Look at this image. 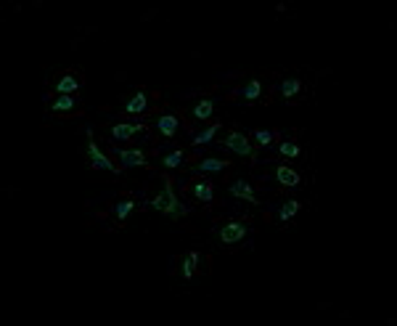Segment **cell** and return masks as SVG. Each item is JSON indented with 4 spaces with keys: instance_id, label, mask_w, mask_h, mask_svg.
<instances>
[{
    "instance_id": "6da1fadb",
    "label": "cell",
    "mask_w": 397,
    "mask_h": 326,
    "mask_svg": "<svg viewBox=\"0 0 397 326\" xmlns=\"http://www.w3.org/2000/svg\"><path fill=\"white\" fill-rule=\"evenodd\" d=\"M162 194H157L154 199H148V207L157 209V212H162V215H167L170 221H180V218H186L188 212H191V207H186L180 199H177L175 194V180L170 178V175H162Z\"/></svg>"
},
{
    "instance_id": "7a4b0ae2",
    "label": "cell",
    "mask_w": 397,
    "mask_h": 326,
    "mask_svg": "<svg viewBox=\"0 0 397 326\" xmlns=\"http://www.w3.org/2000/svg\"><path fill=\"white\" fill-rule=\"evenodd\" d=\"M252 231V223L249 218H225L215 225V239H218V244L222 247H236V244H241L247 234Z\"/></svg>"
},
{
    "instance_id": "3957f363",
    "label": "cell",
    "mask_w": 397,
    "mask_h": 326,
    "mask_svg": "<svg viewBox=\"0 0 397 326\" xmlns=\"http://www.w3.org/2000/svg\"><path fill=\"white\" fill-rule=\"evenodd\" d=\"M159 104V90H148V88H135L132 93L125 96L122 101V114L125 117H143L151 106Z\"/></svg>"
},
{
    "instance_id": "277c9868",
    "label": "cell",
    "mask_w": 397,
    "mask_h": 326,
    "mask_svg": "<svg viewBox=\"0 0 397 326\" xmlns=\"http://www.w3.org/2000/svg\"><path fill=\"white\" fill-rule=\"evenodd\" d=\"M228 98L231 101H244V104H270L267 98V88H265V80L263 77H249V80H244L241 85H236L231 93H228Z\"/></svg>"
},
{
    "instance_id": "5b68a950",
    "label": "cell",
    "mask_w": 397,
    "mask_h": 326,
    "mask_svg": "<svg viewBox=\"0 0 397 326\" xmlns=\"http://www.w3.org/2000/svg\"><path fill=\"white\" fill-rule=\"evenodd\" d=\"M218 146L228 148V151H233V154L244 157V160H249V162L257 160V146L249 141V135H244L241 130H236V128L225 130V133L218 138Z\"/></svg>"
},
{
    "instance_id": "8992f818",
    "label": "cell",
    "mask_w": 397,
    "mask_h": 326,
    "mask_svg": "<svg viewBox=\"0 0 397 326\" xmlns=\"http://www.w3.org/2000/svg\"><path fill=\"white\" fill-rule=\"evenodd\" d=\"M82 88V72L80 69H64L51 80V98L53 96H77Z\"/></svg>"
},
{
    "instance_id": "52a82bcc",
    "label": "cell",
    "mask_w": 397,
    "mask_h": 326,
    "mask_svg": "<svg viewBox=\"0 0 397 326\" xmlns=\"http://www.w3.org/2000/svg\"><path fill=\"white\" fill-rule=\"evenodd\" d=\"M85 162H88L90 170H106V173H114V175H119V173H122V167L112 162V160L103 154L101 148H98V144L93 141V130H88V144H85Z\"/></svg>"
},
{
    "instance_id": "ba28073f",
    "label": "cell",
    "mask_w": 397,
    "mask_h": 326,
    "mask_svg": "<svg viewBox=\"0 0 397 326\" xmlns=\"http://www.w3.org/2000/svg\"><path fill=\"white\" fill-rule=\"evenodd\" d=\"M177 271H180V279H183V282H191L193 276L209 271V260H206L202 252H188L177 260Z\"/></svg>"
},
{
    "instance_id": "9c48e42d",
    "label": "cell",
    "mask_w": 397,
    "mask_h": 326,
    "mask_svg": "<svg viewBox=\"0 0 397 326\" xmlns=\"http://www.w3.org/2000/svg\"><path fill=\"white\" fill-rule=\"evenodd\" d=\"M305 93H308V88H305V83L299 77H283V80L276 83V90H273V96L283 98L286 104H297Z\"/></svg>"
},
{
    "instance_id": "30bf717a",
    "label": "cell",
    "mask_w": 397,
    "mask_h": 326,
    "mask_svg": "<svg viewBox=\"0 0 397 326\" xmlns=\"http://www.w3.org/2000/svg\"><path fill=\"white\" fill-rule=\"evenodd\" d=\"M183 189L191 194L199 205H206V207L215 205V183L209 178H202V175H199V178H191Z\"/></svg>"
},
{
    "instance_id": "8fae6325",
    "label": "cell",
    "mask_w": 397,
    "mask_h": 326,
    "mask_svg": "<svg viewBox=\"0 0 397 326\" xmlns=\"http://www.w3.org/2000/svg\"><path fill=\"white\" fill-rule=\"evenodd\" d=\"M148 125L146 122H109L106 125V133L112 141H130L138 133H146Z\"/></svg>"
},
{
    "instance_id": "7c38bea8",
    "label": "cell",
    "mask_w": 397,
    "mask_h": 326,
    "mask_svg": "<svg viewBox=\"0 0 397 326\" xmlns=\"http://www.w3.org/2000/svg\"><path fill=\"white\" fill-rule=\"evenodd\" d=\"M154 128H157V133L162 135L164 141H173L180 130V117H177L175 112H157L154 114Z\"/></svg>"
},
{
    "instance_id": "4fadbf2b",
    "label": "cell",
    "mask_w": 397,
    "mask_h": 326,
    "mask_svg": "<svg viewBox=\"0 0 397 326\" xmlns=\"http://www.w3.org/2000/svg\"><path fill=\"white\" fill-rule=\"evenodd\" d=\"M215 109H218V98L215 96H199V101L188 109V119H193V122L212 119L215 117Z\"/></svg>"
},
{
    "instance_id": "5bb4252c",
    "label": "cell",
    "mask_w": 397,
    "mask_h": 326,
    "mask_svg": "<svg viewBox=\"0 0 397 326\" xmlns=\"http://www.w3.org/2000/svg\"><path fill=\"white\" fill-rule=\"evenodd\" d=\"M196 157H193L188 148H173V151H167L159 157V164H162L164 170H180V167H188Z\"/></svg>"
},
{
    "instance_id": "9a60e30c",
    "label": "cell",
    "mask_w": 397,
    "mask_h": 326,
    "mask_svg": "<svg viewBox=\"0 0 397 326\" xmlns=\"http://www.w3.org/2000/svg\"><path fill=\"white\" fill-rule=\"evenodd\" d=\"M114 154L119 160V167H141V170L151 167L143 148H114Z\"/></svg>"
},
{
    "instance_id": "2e32d148",
    "label": "cell",
    "mask_w": 397,
    "mask_h": 326,
    "mask_svg": "<svg viewBox=\"0 0 397 326\" xmlns=\"http://www.w3.org/2000/svg\"><path fill=\"white\" fill-rule=\"evenodd\" d=\"M188 167H191L193 173L204 175V173H225V170L231 167V162H228V160H222V157H202V160L196 157Z\"/></svg>"
},
{
    "instance_id": "e0dca14e",
    "label": "cell",
    "mask_w": 397,
    "mask_h": 326,
    "mask_svg": "<svg viewBox=\"0 0 397 326\" xmlns=\"http://www.w3.org/2000/svg\"><path fill=\"white\" fill-rule=\"evenodd\" d=\"M135 207H138L135 196H132V194H122L117 202L112 205V209H109V218H112L114 223H125L127 221V215L135 212Z\"/></svg>"
},
{
    "instance_id": "ac0fdd59",
    "label": "cell",
    "mask_w": 397,
    "mask_h": 326,
    "mask_svg": "<svg viewBox=\"0 0 397 326\" xmlns=\"http://www.w3.org/2000/svg\"><path fill=\"white\" fill-rule=\"evenodd\" d=\"M273 178H276V183H279L281 189H297V186H302V180H305L297 170H292L289 164H276V167H273Z\"/></svg>"
},
{
    "instance_id": "d6986e66",
    "label": "cell",
    "mask_w": 397,
    "mask_h": 326,
    "mask_svg": "<svg viewBox=\"0 0 397 326\" xmlns=\"http://www.w3.org/2000/svg\"><path fill=\"white\" fill-rule=\"evenodd\" d=\"M51 112L53 114H80V98L77 96H53Z\"/></svg>"
},
{
    "instance_id": "ffe728a7",
    "label": "cell",
    "mask_w": 397,
    "mask_h": 326,
    "mask_svg": "<svg viewBox=\"0 0 397 326\" xmlns=\"http://www.w3.org/2000/svg\"><path fill=\"white\" fill-rule=\"evenodd\" d=\"M228 191H231V196L241 199V202H249V205H260V199H257V194H254V186H252L249 180H244V178L233 180V183L228 186Z\"/></svg>"
},
{
    "instance_id": "44dd1931",
    "label": "cell",
    "mask_w": 397,
    "mask_h": 326,
    "mask_svg": "<svg viewBox=\"0 0 397 326\" xmlns=\"http://www.w3.org/2000/svg\"><path fill=\"white\" fill-rule=\"evenodd\" d=\"M299 209H302V202H299V199H286V202H281L279 209H276V221L289 223Z\"/></svg>"
},
{
    "instance_id": "7402d4cb",
    "label": "cell",
    "mask_w": 397,
    "mask_h": 326,
    "mask_svg": "<svg viewBox=\"0 0 397 326\" xmlns=\"http://www.w3.org/2000/svg\"><path fill=\"white\" fill-rule=\"evenodd\" d=\"M252 141H254L257 148H270L281 141V133L279 130H254V133H252Z\"/></svg>"
},
{
    "instance_id": "603a6c76",
    "label": "cell",
    "mask_w": 397,
    "mask_h": 326,
    "mask_svg": "<svg viewBox=\"0 0 397 326\" xmlns=\"http://www.w3.org/2000/svg\"><path fill=\"white\" fill-rule=\"evenodd\" d=\"M279 154L286 157V160H299V157H302V146L297 144V138H281Z\"/></svg>"
},
{
    "instance_id": "cb8c5ba5",
    "label": "cell",
    "mask_w": 397,
    "mask_h": 326,
    "mask_svg": "<svg viewBox=\"0 0 397 326\" xmlns=\"http://www.w3.org/2000/svg\"><path fill=\"white\" fill-rule=\"evenodd\" d=\"M220 122H215V125H212V128H206V130H202V133H193L191 135V146H204V144H209V141H212V138H215V135L220 133Z\"/></svg>"
}]
</instances>
